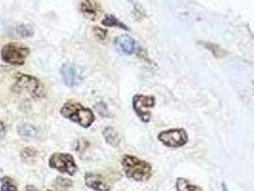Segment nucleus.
<instances>
[{
    "label": "nucleus",
    "instance_id": "obj_1",
    "mask_svg": "<svg viewBox=\"0 0 254 191\" xmlns=\"http://www.w3.org/2000/svg\"><path fill=\"white\" fill-rule=\"evenodd\" d=\"M60 112L63 118H68L84 128L90 127L96 119L91 109L75 101L66 102L60 108Z\"/></svg>",
    "mask_w": 254,
    "mask_h": 191
},
{
    "label": "nucleus",
    "instance_id": "obj_2",
    "mask_svg": "<svg viewBox=\"0 0 254 191\" xmlns=\"http://www.w3.org/2000/svg\"><path fill=\"white\" fill-rule=\"evenodd\" d=\"M121 166L127 178L136 182H145L152 176V166L149 162L139 159L132 155H124Z\"/></svg>",
    "mask_w": 254,
    "mask_h": 191
},
{
    "label": "nucleus",
    "instance_id": "obj_3",
    "mask_svg": "<svg viewBox=\"0 0 254 191\" xmlns=\"http://www.w3.org/2000/svg\"><path fill=\"white\" fill-rule=\"evenodd\" d=\"M30 55V49L21 43L10 42L1 49V59L6 63L15 66H21Z\"/></svg>",
    "mask_w": 254,
    "mask_h": 191
},
{
    "label": "nucleus",
    "instance_id": "obj_4",
    "mask_svg": "<svg viewBox=\"0 0 254 191\" xmlns=\"http://www.w3.org/2000/svg\"><path fill=\"white\" fill-rule=\"evenodd\" d=\"M14 88L15 92H25L34 99H39L43 95V88L40 81L36 77L25 74L16 75Z\"/></svg>",
    "mask_w": 254,
    "mask_h": 191
},
{
    "label": "nucleus",
    "instance_id": "obj_5",
    "mask_svg": "<svg viewBox=\"0 0 254 191\" xmlns=\"http://www.w3.org/2000/svg\"><path fill=\"white\" fill-rule=\"evenodd\" d=\"M51 168L73 176L77 170L74 157L69 153H54L49 159Z\"/></svg>",
    "mask_w": 254,
    "mask_h": 191
},
{
    "label": "nucleus",
    "instance_id": "obj_6",
    "mask_svg": "<svg viewBox=\"0 0 254 191\" xmlns=\"http://www.w3.org/2000/svg\"><path fill=\"white\" fill-rule=\"evenodd\" d=\"M156 105V99L153 96L137 94L133 97L132 106L136 115L143 122H149L151 118L150 109Z\"/></svg>",
    "mask_w": 254,
    "mask_h": 191
},
{
    "label": "nucleus",
    "instance_id": "obj_7",
    "mask_svg": "<svg viewBox=\"0 0 254 191\" xmlns=\"http://www.w3.org/2000/svg\"><path fill=\"white\" fill-rule=\"evenodd\" d=\"M158 140L169 148H179L188 142V135L183 128L168 129L158 135Z\"/></svg>",
    "mask_w": 254,
    "mask_h": 191
},
{
    "label": "nucleus",
    "instance_id": "obj_8",
    "mask_svg": "<svg viewBox=\"0 0 254 191\" xmlns=\"http://www.w3.org/2000/svg\"><path fill=\"white\" fill-rule=\"evenodd\" d=\"M60 75L62 76L63 82L68 87H75L81 84L82 76L79 69L74 64L65 63L61 66L60 70Z\"/></svg>",
    "mask_w": 254,
    "mask_h": 191
},
{
    "label": "nucleus",
    "instance_id": "obj_9",
    "mask_svg": "<svg viewBox=\"0 0 254 191\" xmlns=\"http://www.w3.org/2000/svg\"><path fill=\"white\" fill-rule=\"evenodd\" d=\"M85 185L96 191H111V185L106 181L105 177L94 172H87L84 176Z\"/></svg>",
    "mask_w": 254,
    "mask_h": 191
},
{
    "label": "nucleus",
    "instance_id": "obj_10",
    "mask_svg": "<svg viewBox=\"0 0 254 191\" xmlns=\"http://www.w3.org/2000/svg\"><path fill=\"white\" fill-rule=\"evenodd\" d=\"M116 49L124 55H133L138 51V44L133 38L128 35H122L115 39Z\"/></svg>",
    "mask_w": 254,
    "mask_h": 191
},
{
    "label": "nucleus",
    "instance_id": "obj_11",
    "mask_svg": "<svg viewBox=\"0 0 254 191\" xmlns=\"http://www.w3.org/2000/svg\"><path fill=\"white\" fill-rule=\"evenodd\" d=\"M79 10L81 14L90 20H97L102 12L100 5L95 0H82Z\"/></svg>",
    "mask_w": 254,
    "mask_h": 191
},
{
    "label": "nucleus",
    "instance_id": "obj_12",
    "mask_svg": "<svg viewBox=\"0 0 254 191\" xmlns=\"http://www.w3.org/2000/svg\"><path fill=\"white\" fill-rule=\"evenodd\" d=\"M105 142L112 147H119L120 145V137L117 130L112 126H107L103 131Z\"/></svg>",
    "mask_w": 254,
    "mask_h": 191
},
{
    "label": "nucleus",
    "instance_id": "obj_13",
    "mask_svg": "<svg viewBox=\"0 0 254 191\" xmlns=\"http://www.w3.org/2000/svg\"><path fill=\"white\" fill-rule=\"evenodd\" d=\"M102 24L105 27H118L120 29L129 31V28L124 23H122L120 19H118L113 15H105V19H103L102 21Z\"/></svg>",
    "mask_w": 254,
    "mask_h": 191
},
{
    "label": "nucleus",
    "instance_id": "obj_14",
    "mask_svg": "<svg viewBox=\"0 0 254 191\" xmlns=\"http://www.w3.org/2000/svg\"><path fill=\"white\" fill-rule=\"evenodd\" d=\"M176 189L178 191H204L200 187L192 185L187 179L184 178L177 179Z\"/></svg>",
    "mask_w": 254,
    "mask_h": 191
},
{
    "label": "nucleus",
    "instance_id": "obj_15",
    "mask_svg": "<svg viewBox=\"0 0 254 191\" xmlns=\"http://www.w3.org/2000/svg\"><path fill=\"white\" fill-rule=\"evenodd\" d=\"M17 133L22 136V137H26V138H34L37 135V129L35 125L30 124V123H23L21 125L18 126L17 128Z\"/></svg>",
    "mask_w": 254,
    "mask_h": 191
},
{
    "label": "nucleus",
    "instance_id": "obj_16",
    "mask_svg": "<svg viewBox=\"0 0 254 191\" xmlns=\"http://www.w3.org/2000/svg\"><path fill=\"white\" fill-rule=\"evenodd\" d=\"M1 191H18L14 180L10 177H4L0 179Z\"/></svg>",
    "mask_w": 254,
    "mask_h": 191
},
{
    "label": "nucleus",
    "instance_id": "obj_17",
    "mask_svg": "<svg viewBox=\"0 0 254 191\" xmlns=\"http://www.w3.org/2000/svg\"><path fill=\"white\" fill-rule=\"evenodd\" d=\"M203 45L207 49H209L210 52L213 54V56L216 57V58H223L226 55V53L224 52V50L218 45L211 43V42H203Z\"/></svg>",
    "mask_w": 254,
    "mask_h": 191
},
{
    "label": "nucleus",
    "instance_id": "obj_18",
    "mask_svg": "<svg viewBox=\"0 0 254 191\" xmlns=\"http://www.w3.org/2000/svg\"><path fill=\"white\" fill-rule=\"evenodd\" d=\"M17 34L21 37V38H29L34 35V31L28 25H20L17 27L16 29Z\"/></svg>",
    "mask_w": 254,
    "mask_h": 191
},
{
    "label": "nucleus",
    "instance_id": "obj_19",
    "mask_svg": "<svg viewBox=\"0 0 254 191\" xmlns=\"http://www.w3.org/2000/svg\"><path fill=\"white\" fill-rule=\"evenodd\" d=\"M36 155V150L34 147H26L24 150L21 152V157L23 160L26 159H32L35 158Z\"/></svg>",
    "mask_w": 254,
    "mask_h": 191
},
{
    "label": "nucleus",
    "instance_id": "obj_20",
    "mask_svg": "<svg viewBox=\"0 0 254 191\" xmlns=\"http://www.w3.org/2000/svg\"><path fill=\"white\" fill-rule=\"evenodd\" d=\"M93 33L95 35V37L100 39V40H105L107 37V31L105 29H103L101 27H98V26H94L93 28Z\"/></svg>",
    "mask_w": 254,
    "mask_h": 191
},
{
    "label": "nucleus",
    "instance_id": "obj_21",
    "mask_svg": "<svg viewBox=\"0 0 254 191\" xmlns=\"http://www.w3.org/2000/svg\"><path fill=\"white\" fill-rule=\"evenodd\" d=\"M95 108L97 109L98 113L102 116V117H109V112L107 109V106L105 103H97L95 105Z\"/></svg>",
    "mask_w": 254,
    "mask_h": 191
},
{
    "label": "nucleus",
    "instance_id": "obj_22",
    "mask_svg": "<svg viewBox=\"0 0 254 191\" xmlns=\"http://www.w3.org/2000/svg\"><path fill=\"white\" fill-rule=\"evenodd\" d=\"M6 135V128H5V125L2 121H0V141L4 139Z\"/></svg>",
    "mask_w": 254,
    "mask_h": 191
},
{
    "label": "nucleus",
    "instance_id": "obj_23",
    "mask_svg": "<svg viewBox=\"0 0 254 191\" xmlns=\"http://www.w3.org/2000/svg\"><path fill=\"white\" fill-rule=\"evenodd\" d=\"M58 180H59V182H60V185H63V184H65V186H66V187L72 186V182L68 181L67 179H64V178H60V179H58Z\"/></svg>",
    "mask_w": 254,
    "mask_h": 191
},
{
    "label": "nucleus",
    "instance_id": "obj_24",
    "mask_svg": "<svg viewBox=\"0 0 254 191\" xmlns=\"http://www.w3.org/2000/svg\"><path fill=\"white\" fill-rule=\"evenodd\" d=\"M26 191H37L36 190V188L35 187H33V186H27V188H26Z\"/></svg>",
    "mask_w": 254,
    "mask_h": 191
},
{
    "label": "nucleus",
    "instance_id": "obj_25",
    "mask_svg": "<svg viewBox=\"0 0 254 191\" xmlns=\"http://www.w3.org/2000/svg\"></svg>",
    "mask_w": 254,
    "mask_h": 191
},
{
    "label": "nucleus",
    "instance_id": "obj_26",
    "mask_svg": "<svg viewBox=\"0 0 254 191\" xmlns=\"http://www.w3.org/2000/svg\"></svg>",
    "mask_w": 254,
    "mask_h": 191
}]
</instances>
